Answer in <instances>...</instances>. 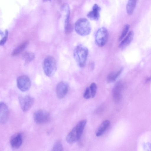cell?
Masks as SVG:
<instances>
[{
  "mask_svg": "<svg viewBox=\"0 0 151 151\" xmlns=\"http://www.w3.org/2000/svg\"><path fill=\"white\" fill-rule=\"evenodd\" d=\"M33 118L36 123L42 124L49 122L50 119V115L48 112L46 111L39 110L34 113Z\"/></svg>",
  "mask_w": 151,
  "mask_h": 151,
  "instance_id": "8992f818",
  "label": "cell"
},
{
  "mask_svg": "<svg viewBox=\"0 0 151 151\" xmlns=\"http://www.w3.org/2000/svg\"><path fill=\"white\" fill-rule=\"evenodd\" d=\"M8 35V32L7 30L6 31L5 36L0 41V45H3L6 41Z\"/></svg>",
  "mask_w": 151,
  "mask_h": 151,
  "instance_id": "cb8c5ba5",
  "label": "cell"
},
{
  "mask_svg": "<svg viewBox=\"0 0 151 151\" xmlns=\"http://www.w3.org/2000/svg\"><path fill=\"white\" fill-rule=\"evenodd\" d=\"M51 0H43V2H46L47 1H50Z\"/></svg>",
  "mask_w": 151,
  "mask_h": 151,
  "instance_id": "484cf974",
  "label": "cell"
},
{
  "mask_svg": "<svg viewBox=\"0 0 151 151\" xmlns=\"http://www.w3.org/2000/svg\"><path fill=\"white\" fill-rule=\"evenodd\" d=\"M134 36L133 31L129 32L127 35L121 41L119 47L121 49H124L129 46L132 41Z\"/></svg>",
  "mask_w": 151,
  "mask_h": 151,
  "instance_id": "5bb4252c",
  "label": "cell"
},
{
  "mask_svg": "<svg viewBox=\"0 0 151 151\" xmlns=\"http://www.w3.org/2000/svg\"><path fill=\"white\" fill-rule=\"evenodd\" d=\"M124 88V85L120 81L117 83L113 88L112 91V97L115 103H117L121 101Z\"/></svg>",
  "mask_w": 151,
  "mask_h": 151,
  "instance_id": "ba28073f",
  "label": "cell"
},
{
  "mask_svg": "<svg viewBox=\"0 0 151 151\" xmlns=\"http://www.w3.org/2000/svg\"><path fill=\"white\" fill-rule=\"evenodd\" d=\"M150 81V78H148L146 79V82H148L149 81Z\"/></svg>",
  "mask_w": 151,
  "mask_h": 151,
  "instance_id": "d4e9b609",
  "label": "cell"
},
{
  "mask_svg": "<svg viewBox=\"0 0 151 151\" xmlns=\"http://www.w3.org/2000/svg\"><path fill=\"white\" fill-rule=\"evenodd\" d=\"M74 27L76 33L82 36L89 35L91 30L90 23L85 18H81L78 19L75 24Z\"/></svg>",
  "mask_w": 151,
  "mask_h": 151,
  "instance_id": "3957f363",
  "label": "cell"
},
{
  "mask_svg": "<svg viewBox=\"0 0 151 151\" xmlns=\"http://www.w3.org/2000/svg\"><path fill=\"white\" fill-rule=\"evenodd\" d=\"M35 58V55L32 52H26L23 55V58L26 64L32 61Z\"/></svg>",
  "mask_w": 151,
  "mask_h": 151,
  "instance_id": "d6986e66",
  "label": "cell"
},
{
  "mask_svg": "<svg viewBox=\"0 0 151 151\" xmlns=\"http://www.w3.org/2000/svg\"><path fill=\"white\" fill-rule=\"evenodd\" d=\"M19 101L22 111L26 112L29 110L33 106L34 99L31 96H26L24 97H19Z\"/></svg>",
  "mask_w": 151,
  "mask_h": 151,
  "instance_id": "9c48e42d",
  "label": "cell"
},
{
  "mask_svg": "<svg viewBox=\"0 0 151 151\" xmlns=\"http://www.w3.org/2000/svg\"><path fill=\"white\" fill-rule=\"evenodd\" d=\"M69 89V85L66 82L62 81L59 82L56 87L57 96L60 99H62L67 94Z\"/></svg>",
  "mask_w": 151,
  "mask_h": 151,
  "instance_id": "30bf717a",
  "label": "cell"
},
{
  "mask_svg": "<svg viewBox=\"0 0 151 151\" xmlns=\"http://www.w3.org/2000/svg\"><path fill=\"white\" fill-rule=\"evenodd\" d=\"M22 142V137L20 133H17L13 135L10 140V144L14 148H18L21 145Z\"/></svg>",
  "mask_w": 151,
  "mask_h": 151,
  "instance_id": "4fadbf2b",
  "label": "cell"
},
{
  "mask_svg": "<svg viewBox=\"0 0 151 151\" xmlns=\"http://www.w3.org/2000/svg\"><path fill=\"white\" fill-rule=\"evenodd\" d=\"M89 88L91 96L93 98L95 97L97 91V86L96 84L95 83H91Z\"/></svg>",
  "mask_w": 151,
  "mask_h": 151,
  "instance_id": "44dd1931",
  "label": "cell"
},
{
  "mask_svg": "<svg viewBox=\"0 0 151 151\" xmlns=\"http://www.w3.org/2000/svg\"><path fill=\"white\" fill-rule=\"evenodd\" d=\"M29 44V41H26L22 43L15 48L12 53V56H15L22 52L26 48Z\"/></svg>",
  "mask_w": 151,
  "mask_h": 151,
  "instance_id": "e0dca14e",
  "label": "cell"
},
{
  "mask_svg": "<svg viewBox=\"0 0 151 151\" xmlns=\"http://www.w3.org/2000/svg\"><path fill=\"white\" fill-rule=\"evenodd\" d=\"M86 122V119L80 121L69 132L66 138V141L68 143L73 144L80 139Z\"/></svg>",
  "mask_w": 151,
  "mask_h": 151,
  "instance_id": "6da1fadb",
  "label": "cell"
},
{
  "mask_svg": "<svg viewBox=\"0 0 151 151\" xmlns=\"http://www.w3.org/2000/svg\"><path fill=\"white\" fill-rule=\"evenodd\" d=\"M17 86L19 89L22 91H28L30 88L31 82L29 78L25 75L19 77L17 79Z\"/></svg>",
  "mask_w": 151,
  "mask_h": 151,
  "instance_id": "52a82bcc",
  "label": "cell"
},
{
  "mask_svg": "<svg viewBox=\"0 0 151 151\" xmlns=\"http://www.w3.org/2000/svg\"><path fill=\"white\" fill-rule=\"evenodd\" d=\"M108 37V33L107 29L104 27L99 28L95 35V41L98 46L102 47L106 44Z\"/></svg>",
  "mask_w": 151,
  "mask_h": 151,
  "instance_id": "5b68a950",
  "label": "cell"
},
{
  "mask_svg": "<svg viewBox=\"0 0 151 151\" xmlns=\"http://www.w3.org/2000/svg\"><path fill=\"white\" fill-rule=\"evenodd\" d=\"M101 8L97 4H95L92 10L87 14V17L91 20L97 21L99 18Z\"/></svg>",
  "mask_w": 151,
  "mask_h": 151,
  "instance_id": "7c38bea8",
  "label": "cell"
},
{
  "mask_svg": "<svg viewBox=\"0 0 151 151\" xmlns=\"http://www.w3.org/2000/svg\"><path fill=\"white\" fill-rule=\"evenodd\" d=\"M53 151H62L63 150V147L62 144L60 141L56 142L54 145L53 148Z\"/></svg>",
  "mask_w": 151,
  "mask_h": 151,
  "instance_id": "7402d4cb",
  "label": "cell"
},
{
  "mask_svg": "<svg viewBox=\"0 0 151 151\" xmlns=\"http://www.w3.org/2000/svg\"><path fill=\"white\" fill-rule=\"evenodd\" d=\"M88 53V48L82 45H78L74 49L73 53L74 58L80 67L83 68L85 66Z\"/></svg>",
  "mask_w": 151,
  "mask_h": 151,
  "instance_id": "7a4b0ae2",
  "label": "cell"
},
{
  "mask_svg": "<svg viewBox=\"0 0 151 151\" xmlns=\"http://www.w3.org/2000/svg\"><path fill=\"white\" fill-rule=\"evenodd\" d=\"M42 68L46 75L49 77L52 76L55 73L57 68L55 58L51 56L47 57L43 60Z\"/></svg>",
  "mask_w": 151,
  "mask_h": 151,
  "instance_id": "277c9868",
  "label": "cell"
},
{
  "mask_svg": "<svg viewBox=\"0 0 151 151\" xmlns=\"http://www.w3.org/2000/svg\"><path fill=\"white\" fill-rule=\"evenodd\" d=\"M123 68L120 69L119 70L113 72L109 74L107 77V81L108 83L114 82L122 73Z\"/></svg>",
  "mask_w": 151,
  "mask_h": 151,
  "instance_id": "2e32d148",
  "label": "cell"
},
{
  "mask_svg": "<svg viewBox=\"0 0 151 151\" xmlns=\"http://www.w3.org/2000/svg\"><path fill=\"white\" fill-rule=\"evenodd\" d=\"M110 124V121L107 120L103 121L97 129L96 135L97 137H99L103 135Z\"/></svg>",
  "mask_w": 151,
  "mask_h": 151,
  "instance_id": "9a60e30c",
  "label": "cell"
},
{
  "mask_svg": "<svg viewBox=\"0 0 151 151\" xmlns=\"http://www.w3.org/2000/svg\"><path fill=\"white\" fill-rule=\"evenodd\" d=\"M9 116V110L7 106L4 103L0 102V123H6Z\"/></svg>",
  "mask_w": 151,
  "mask_h": 151,
  "instance_id": "8fae6325",
  "label": "cell"
},
{
  "mask_svg": "<svg viewBox=\"0 0 151 151\" xmlns=\"http://www.w3.org/2000/svg\"><path fill=\"white\" fill-rule=\"evenodd\" d=\"M137 0H128L126 6V11L129 15L132 14L135 8Z\"/></svg>",
  "mask_w": 151,
  "mask_h": 151,
  "instance_id": "ac0fdd59",
  "label": "cell"
},
{
  "mask_svg": "<svg viewBox=\"0 0 151 151\" xmlns=\"http://www.w3.org/2000/svg\"><path fill=\"white\" fill-rule=\"evenodd\" d=\"M91 96L90 91L89 88L87 87L86 88L83 94V97L86 99H89Z\"/></svg>",
  "mask_w": 151,
  "mask_h": 151,
  "instance_id": "603a6c76",
  "label": "cell"
},
{
  "mask_svg": "<svg viewBox=\"0 0 151 151\" xmlns=\"http://www.w3.org/2000/svg\"><path fill=\"white\" fill-rule=\"evenodd\" d=\"M129 25L128 24H127L124 26L119 39V41H121L126 36L129 31Z\"/></svg>",
  "mask_w": 151,
  "mask_h": 151,
  "instance_id": "ffe728a7",
  "label": "cell"
}]
</instances>
